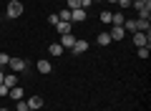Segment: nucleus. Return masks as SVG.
<instances>
[{"label": "nucleus", "instance_id": "nucleus-10", "mask_svg": "<svg viewBox=\"0 0 151 111\" xmlns=\"http://www.w3.org/2000/svg\"><path fill=\"white\" fill-rule=\"evenodd\" d=\"M63 51H65V48L60 46V43H50V46H48V53H50V56H63Z\"/></svg>", "mask_w": 151, "mask_h": 111}, {"label": "nucleus", "instance_id": "nucleus-3", "mask_svg": "<svg viewBox=\"0 0 151 111\" xmlns=\"http://www.w3.org/2000/svg\"><path fill=\"white\" fill-rule=\"evenodd\" d=\"M134 46H136V48H144V46H151V36H146V33L136 30V33H134Z\"/></svg>", "mask_w": 151, "mask_h": 111}, {"label": "nucleus", "instance_id": "nucleus-9", "mask_svg": "<svg viewBox=\"0 0 151 111\" xmlns=\"http://www.w3.org/2000/svg\"><path fill=\"white\" fill-rule=\"evenodd\" d=\"M70 23H65V20H58L55 23V30H58V36H65V33H70Z\"/></svg>", "mask_w": 151, "mask_h": 111}, {"label": "nucleus", "instance_id": "nucleus-20", "mask_svg": "<svg viewBox=\"0 0 151 111\" xmlns=\"http://www.w3.org/2000/svg\"><path fill=\"white\" fill-rule=\"evenodd\" d=\"M8 61H10V56H8V53H0V68L8 66Z\"/></svg>", "mask_w": 151, "mask_h": 111}, {"label": "nucleus", "instance_id": "nucleus-22", "mask_svg": "<svg viewBox=\"0 0 151 111\" xmlns=\"http://www.w3.org/2000/svg\"><path fill=\"white\" fill-rule=\"evenodd\" d=\"M28 109V104H25V99H20V101H18V109L15 111H25Z\"/></svg>", "mask_w": 151, "mask_h": 111}, {"label": "nucleus", "instance_id": "nucleus-30", "mask_svg": "<svg viewBox=\"0 0 151 111\" xmlns=\"http://www.w3.org/2000/svg\"><path fill=\"white\" fill-rule=\"evenodd\" d=\"M25 111H33V109H25Z\"/></svg>", "mask_w": 151, "mask_h": 111}, {"label": "nucleus", "instance_id": "nucleus-13", "mask_svg": "<svg viewBox=\"0 0 151 111\" xmlns=\"http://www.w3.org/2000/svg\"><path fill=\"white\" fill-rule=\"evenodd\" d=\"M124 30H129V33H136V30H139V28H136V18L124 20Z\"/></svg>", "mask_w": 151, "mask_h": 111}, {"label": "nucleus", "instance_id": "nucleus-19", "mask_svg": "<svg viewBox=\"0 0 151 111\" xmlns=\"http://www.w3.org/2000/svg\"><path fill=\"white\" fill-rule=\"evenodd\" d=\"M68 3V10H76V8H81V0H65Z\"/></svg>", "mask_w": 151, "mask_h": 111}, {"label": "nucleus", "instance_id": "nucleus-14", "mask_svg": "<svg viewBox=\"0 0 151 111\" xmlns=\"http://www.w3.org/2000/svg\"><path fill=\"white\" fill-rule=\"evenodd\" d=\"M3 83H5L8 89H13V86H18V73H10V76H5V78H3Z\"/></svg>", "mask_w": 151, "mask_h": 111}, {"label": "nucleus", "instance_id": "nucleus-25", "mask_svg": "<svg viewBox=\"0 0 151 111\" xmlns=\"http://www.w3.org/2000/svg\"><path fill=\"white\" fill-rule=\"evenodd\" d=\"M3 78H5V73H3V68H0V83H3Z\"/></svg>", "mask_w": 151, "mask_h": 111}, {"label": "nucleus", "instance_id": "nucleus-27", "mask_svg": "<svg viewBox=\"0 0 151 111\" xmlns=\"http://www.w3.org/2000/svg\"><path fill=\"white\" fill-rule=\"evenodd\" d=\"M93 3H103V0H93Z\"/></svg>", "mask_w": 151, "mask_h": 111}, {"label": "nucleus", "instance_id": "nucleus-1", "mask_svg": "<svg viewBox=\"0 0 151 111\" xmlns=\"http://www.w3.org/2000/svg\"><path fill=\"white\" fill-rule=\"evenodd\" d=\"M23 10H25V8H23L20 0H10V3H8V8H5V18L15 20V18H20V15H23Z\"/></svg>", "mask_w": 151, "mask_h": 111}, {"label": "nucleus", "instance_id": "nucleus-12", "mask_svg": "<svg viewBox=\"0 0 151 111\" xmlns=\"http://www.w3.org/2000/svg\"><path fill=\"white\" fill-rule=\"evenodd\" d=\"M8 96H10V99H15V101L25 99V96H23V89H20V86H13V89H10V94H8Z\"/></svg>", "mask_w": 151, "mask_h": 111}, {"label": "nucleus", "instance_id": "nucleus-18", "mask_svg": "<svg viewBox=\"0 0 151 111\" xmlns=\"http://www.w3.org/2000/svg\"><path fill=\"white\" fill-rule=\"evenodd\" d=\"M149 53H151V48H149V46L139 48V58H149Z\"/></svg>", "mask_w": 151, "mask_h": 111}, {"label": "nucleus", "instance_id": "nucleus-21", "mask_svg": "<svg viewBox=\"0 0 151 111\" xmlns=\"http://www.w3.org/2000/svg\"><path fill=\"white\" fill-rule=\"evenodd\" d=\"M58 20H60V18H58V13H53V15H48V23H50V25H55Z\"/></svg>", "mask_w": 151, "mask_h": 111}, {"label": "nucleus", "instance_id": "nucleus-8", "mask_svg": "<svg viewBox=\"0 0 151 111\" xmlns=\"http://www.w3.org/2000/svg\"><path fill=\"white\" fill-rule=\"evenodd\" d=\"M73 43H76V36H73V33L60 36V46H63V48H68V51H70V48H73Z\"/></svg>", "mask_w": 151, "mask_h": 111}, {"label": "nucleus", "instance_id": "nucleus-16", "mask_svg": "<svg viewBox=\"0 0 151 111\" xmlns=\"http://www.w3.org/2000/svg\"><path fill=\"white\" fill-rule=\"evenodd\" d=\"M98 18H101V23H103V25H111V18H113V13H111V10H103Z\"/></svg>", "mask_w": 151, "mask_h": 111}, {"label": "nucleus", "instance_id": "nucleus-17", "mask_svg": "<svg viewBox=\"0 0 151 111\" xmlns=\"http://www.w3.org/2000/svg\"><path fill=\"white\" fill-rule=\"evenodd\" d=\"M58 18H60V20H65V23H70V10H68V8H63V10L58 13Z\"/></svg>", "mask_w": 151, "mask_h": 111}, {"label": "nucleus", "instance_id": "nucleus-5", "mask_svg": "<svg viewBox=\"0 0 151 111\" xmlns=\"http://www.w3.org/2000/svg\"><path fill=\"white\" fill-rule=\"evenodd\" d=\"M108 36H111V41H124V38H126V30H124V25H111Z\"/></svg>", "mask_w": 151, "mask_h": 111}, {"label": "nucleus", "instance_id": "nucleus-7", "mask_svg": "<svg viewBox=\"0 0 151 111\" xmlns=\"http://www.w3.org/2000/svg\"><path fill=\"white\" fill-rule=\"evenodd\" d=\"M35 68L40 71V73H43V76H48L50 71H53V66H50V61H45V58H40V61H38V63H35Z\"/></svg>", "mask_w": 151, "mask_h": 111}, {"label": "nucleus", "instance_id": "nucleus-26", "mask_svg": "<svg viewBox=\"0 0 151 111\" xmlns=\"http://www.w3.org/2000/svg\"><path fill=\"white\" fill-rule=\"evenodd\" d=\"M141 3H144V5H151V0H141Z\"/></svg>", "mask_w": 151, "mask_h": 111}, {"label": "nucleus", "instance_id": "nucleus-29", "mask_svg": "<svg viewBox=\"0 0 151 111\" xmlns=\"http://www.w3.org/2000/svg\"><path fill=\"white\" fill-rule=\"evenodd\" d=\"M0 111H10V109H0Z\"/></svg>", "mask_w": 151, "mask_h": 111}, {"label": "nucleus", "instance_id": "nucleus-15", "mask_svg": "<svg viewBox=\"0 0 151 111\" xmlns=\"http://www.w3.org/2000/svg\"><path fill=\"white\" fill-rule=\"evenodd\" d=\"M124 20H126V15H124V13H113L111 25H124Z\"/></svg>", "mask_w": 151, "mask_h": 111}, {"label": "nucleus", "instance_id": "nucleus-6", "mask_svg": "<svg viewBox=\"0 0 151 111\" xmlns=\"http://www.w3.org/2000/svg\"><path fill=\"white\" fill-rule=\"evenodd\" d=\"M25 104H28V109L38 111V109H43V104H45V101L40 99V96H28V101H25Z\"/></svg>", "mask_w": 151, "mask_h": 111}, {"label": "nucleus", "instance_id": "nucleus-4", "mask_svg": "<svg viewBox=\"0 0 151 111\" xmlns=\"http://www.w3.org/2000/svg\"><path fill=\"white\" fill-rule=\"evenodd\" d=\"M86 51H88V41L76 38V43H73V48H70V53H73V56H81V53H86Z\"/></svg>", "mask_w": 151, "mask_h": 111}, {"label": "nucleus", "instance_id": "nucleus-28", "mask_svg": "<svg viewBox=\"0 0 151 111\" xmlns=\"http://www.w3.org/2000/svg\"><path fill=\"white\" fill-rule=\"evenodd\" d=\"M106 3H116V0H106Z\"/></svg>", "mask_w": 151, "mask_h": 111}, {"label": "nucleus", "instance_id": "nucleus-23", "mask_svg": "<svg viewBox=\"0 0 151 111\" xmlns=\"http://www.w3.org/2000/svg\"><path fill=\"white\" fill-rule=\"evenodd\" d=\"M116 3H119V5L124 8V10H126V8H131V0H116Z\"/></svg>", "mask_w": 151, "mask_h": 111}, {"label": "nucleus", "instance_id": "nucleus-2", "mask_svg": "<svg viewBox=\"0 0 151 111\" xmlns=\"http://www.w3.org/2000/svg\"><path fill=\"white\" fill-rule=\"evenodd\" d=\"M8 66H10V71H13V73H23V71L28 68V61H25V58H15V56H10Z\"/></svg>", "mask_w": 151, "mask_h": 111}, {"label": "nucleus", "instance_id": "nucleus-24", "mask_svg": "<svg viewBox=\"0 0 151 111\" xmlns=\"http://www.w3.org/2000/svg\"><path fill=\"white\" fill-rule=\"evenodd\" d=\"M8 94H10V89H8L5 83H0V96H8Z\"/></svg>", "mask_w": 151, "mask_h": 111}, {"label": "nucleus", "instance_id": "nucleus-11", "mask_svg": "<svg viewBox=\"0 0 151 111\" xmlns=\"http://www.w3.org/2000/svg\"><path fill=\"white\" fill-rule=\"evenodd\" d=\"M96 41H98V46H111V43H113V41H111V36H108V30H103L101 36L96 38Z\"/></svg>", "mask_w": 151, "mask_h": 111}]
</instances>
